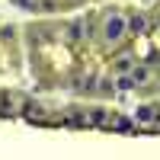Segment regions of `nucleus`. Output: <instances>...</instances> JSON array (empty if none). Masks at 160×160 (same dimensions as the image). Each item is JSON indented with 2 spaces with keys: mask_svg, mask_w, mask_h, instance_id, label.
I'll return each instance as SVG.
<instances>
[{
  "mask_svg": "<svg viewBox=\"0 0 160 160\" xmlns=\"http://www.w3.org/2000/svg\"><path fill=\"white\" fill-rule=\"evenodd\" d=\"M122 32H125V19L122 16H115V19L106 22V35H109V42H112V38H122Z\"/></svg>",
  "mask_w": 160,
  "mask_h": 160,
  "instance_id": "nucleus-1",
  "label": "nucleus"
},
{
  "mask_svg": "<svg viewBox=\"0 0 160 160\" xmlns=\"http://www.w3.org/2000/svg\"><path fill=\"white\" fill-rule=\"evenodd\" d=\"M138 118H144V122H151V118H154V106H144V109L138 112Z\"/></svg>",
  "mask_w": 160,
  "mask_h": 160,
  "instance_id": "nucleus-2",
  "label": "nucleus"
}]
</instances>
